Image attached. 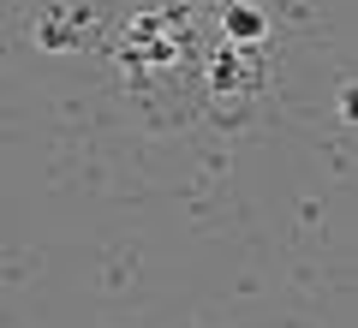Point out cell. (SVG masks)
<instances>
[{
    "instance_id": "4",
    "label": "cell",
    "mask_w": 358,
    "mask_h": 328,
    "mask_svg": "<svg viewBox=\"0 0 358 328\" xmlns=\"http://www.w3.org/2000/svg\"><path fill=\"white\" fill-rule=\"evenodd\" d=\"M72 30H84V13H48L36 24V36L42 48H72Z\"/></svg>"
},
{
    "instance_id": "1",
    "label": "cell",
    "mask_w": 358,
    "mask_h": 328,
    "mask_svg": "<svg viewBox=\"0 0 358 328\" xmlns=\"http://www.w3.org/2000/svg\"><path fill=\"white\" fill-rule=\"evenodd\" d=\"M173 30L179 24L167 13H143L138 24L126 30V66H173V54H179Z\"/></svg>"
},
{
    "instance_id": "2",
    "label": "cell",
    "mask_w": 358,
    "mask_h": 328,
    "mask_svg": "<svg viewBox=\"0 0 358 328\" xmlns=\"http://www.w3.org/2000/svg\"><path fill=\"white\" fill-rule=\"evenodd\" d=\"M263 84V66H257V48H215V60H209V90L215 96H251V90Z\"/></svg>"
},
{
    "instance_id": "3",
    "label": "cell",
    "mask_w": 358,
    "mask_h": 328,
    "mask_svg": "<svg viewBox=\"0 0 358 328\" xmlns=\"http://www.w3.org/2000/svg\"><path fill=\"white\" fill-rule=\"evenodd\" d=\"M227 42L233 48H263V36H268V24H263V13L257 6H227Z\"/></svg>"
}]
</instances>
